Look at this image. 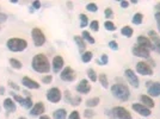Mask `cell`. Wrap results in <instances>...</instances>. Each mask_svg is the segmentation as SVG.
Listing matches in <instances>:
<instances>
[{
  "label": "cell",
  "instance_id": "33",
  "mask_svg": "<svg viewBox=\"0 0 160 119\" xmlns=\"http://www.w3.org/2000/svg\"><path fill=\"white\" fill-rule=\"evenodd\" d=\"M104 26H105V29H107L108 31H115L117 27H116V25L113 24L112 21H110V20H107L105 23H104Z\"/></svg>",
  "mask_w": 160,
  "mask_h": 119
},
{
  "label": "cell",
  "instance_id": "42",
  "mask_svg": "<svg viewBox=\"0 0 160 119\" xmlns=\"http://www.w3.org/2000/svg\"><path fill=\"white\" fill-rule=\"evenodd\" d=\"M68 119H80L79 112H78V111H73V112H71V114H69Z\"/></svg>",
  "mask_w": 160,
  "mask_h": 119
},
{
  "label": "cell",
  "instance_id": "26",
  "mask_svg": "<svg viewBox=\"0 0 160 119\" xmlns=\"http://www.w3.org/2000/svg\"><path fill=\"white\" fill-rule=\"evenodd\" d=\"M121 33H122L123 36L128 37V38H130V37L133 36L134 30L130 26H123V27H122V30H121Z\"/></svg>",
  "mask_w": 160,
  "mask_h": 119
},
{
  "label": "cell",
  "instance_id": "43",
  "mask_svg": "<svg viewBox=\"0 0 160 119\" xmlns=\"http://www.w3.org/2000/svg\"><path fill=\"white\" fill-rule=\"evenodd\" d=\"M12 95H13V100H14V101L19 102L20 105L23 104V101H24V98H23V97H20V95H17V94H13V93H12Z\"/></svg>",
  "mask_w": 160,
  "mask_h": 119
},
{
  "label": "cell",
  "instance_id": "25",
  "mask_svg": "<svg viewBox=\"0 0 160 119\" xmlns=\"http://www.w3.org/2000/svg\"><path fill=\"white\" fill-rule=\"evenodd\" d=\"M142 20H143V14L138 12V13H135L133 16L132 21H133V24H135V25H140V24H142Z\"/></svg>",
  "mask_w": 160,
  "mask_h": 119
},
{
  "label": "cell",
  "instance_id": "4",
  "mask_svg": "<svg viewBox=\"0 0 160 119\" xmlns=\"http://www.w3.org/2000/svg\"><path fill=\"white\" fill-rule=\"evenodd\" d=\"M110 117L111 119H133L132 113L128 111L127 108L122 106H116L110 111Z\"/></svg>",
  "mask_w": 160,
  "mask_h": 119
},
{
  "label": "cell",
  "instance_id": "38",
  "mask_svg": "<svg viewBox=\"0 0 160 119\" xmlns=\"http://www.w3.org/2000/svg\"><path fill=\"white\" fill-rule=\"evenodd\" d=\"M97 63H98V64H100V66L107 64V63H108V55H107V54H103V55H102V59L97 60Z\"/></svg>",
  "mask_w": 160,
  "mask_h": 119
},
{
  "label": "cell",
  "instance_id": "12",
  "mask_svg": "<svg viewBox=\"0 0 160 119\" xmlns=\"http://www.w3.org/2000/svg\"><path fill=\"white\" fill-rule=\"evenodd\" d=\"M132 107H133V110L135 112H138L142 117H149L152 114L151 110L148 107H146V106H143L142 104H133Z\"/></svg>",
  "mask_w": 160,
  "mask_h": 119
},
{
  "label": "cell",
  "instance_id": "53",
  "mask_svg": "<svg viewBox=\"0 0 160 119\" xmlns=\"http://www.w3.org/2000/svg\"><path fill=\"white\" fill-rule=\"evenodd\" d=\"M18 119H27V118H24V117H19Z\"/></svg>",
  "mask_w": 160,
  "mask_h": 119
},
{
  "label": "cell",
  "instance_id": "8",
  "mask_svg": "<svg viewBox=\"0 0 160 119\" xmlns=\"http://www.w3.org/2000/svg\"><path fill=\"white\" fill-rule=\"evenodd\" d=\"M136 72L141 75H153V69L147 62H138L136 63Z\"/></svg>",
  "mask_w": 160,
  "mask_h": 119
},
{
  "label": "cell",
  "instance_id": "49",
  "mask_svg": "<svg viewBox=\"0 0 160 119\" xmlns=\"http://www.w3.org/2000/svg\"><path fill=\"white\" fill-rule=\"evenodd\" d=\"M5 93V88L4 87H0V95H2Z\"/></svg>",
  "mask_w": 160,
  "mask_h": 119
},
{
  "label": "cell",
  "instance_id": "23",
  "mask_svg": "<svg viewBox=\"0 0 160 119\" xmlns=\"http://www.w3.org/2000/svg\"><path fill=\"white\" fill-rule=\"evenodd\" d=\"M81 37H82V40H86V42H88L90 44H94V43H96L94 38L92 37V35L88 32V31H82V33H81Z\"/></svg>",
  "mask_w": 160,
  "mask_h": 119
},
{
  "label": "cell",
  "instance_id": "44",
  "mask_svg": "<svg viewBox=\"0 0 160 119\" xmlns=\"http://www.w3.org/2000/svg\"><path fill=\"white\" fill-rule=\"evenodd\" d=\"M154 17H155V20H157V23H158V30H159V32H160V12H157Z\"/></svg>",
  "mask_w": 160,
  "mask_h": 119
},
{
  "label": "cell",
  "instance_id": "28",
  "mask_svg": "<svg viewBox=\"0 0 160 119\" xmlns=\"http://www.w3.org/2000/svg\"><path fill=\"white\" fill-rule=\"evenodd\" d=\"M98 80H99V83H102V86L104 87V88H108V87H109V81H108V78L105 74H99Z\"/></svg>",
  "mask_w": 160,
  "mask_h": 119
},
{
  "label": "cell",
  "instance_id": "17",
  "mask_svg": "<svg viewBox=\"0 0 160 119\" xmlns=\"http://www.w3.org/2000/svg\"><path fill=\"white\" fill-rule=\"evenodd\" d=\"M148 35L151 36V40H152L151 42H152V44H153L154 50L158 54H160V37L157 35L155 31H153V30H151V31L148 32Z\"/></svg>",
  "mask_w": 160,
  "mask_h": 119
},
{
  "label": "cell",
  "instance_id": "46",
  "mask_svg": "<svg viewBox=\"0 0 160 119\" xmlns=\"http://www.w3.org/2000/svg\"><path fill=\"white\" fill-rule=\"evenodd\" d=\"M129 4H130L129 1H124V0L120 2V5H121V7H122V8H127V7H129Z\"/></svg>",
  "mask_w": 160,
  "mask_h": 119
},
{
  "label": "cell",
  "instance_id": "36",
  "mask_svg": "<svg viewBox=\"0 0 160 119\" xmlns=\"http://www.w3.org/2000/svg\"><path fill=\"white\" fill-rule=\"evenodd\" d=\"M104 14H105V18H108V19H112V18H113L112 8H110V7L105 8V11H104Z\"/></svg>",
  "mask_w": 160,
  "mask_h": 119
},
{
  "label": "cell",
  "instance_id": "30",
  "mask_svg": "<svg viewBox=\"0 0 160 119\" xmlns=\"http://www.w3.org/2000/svg\"><path fill=\"white\" fill-rule=\"evenodd\" d=\"M22 106H23V107H25L27 110L32 108V99H31V97H30V95H28L27 98L24 99L23 104H22Z\"/></svg>",
  "mask_w": 160,
  "mask_h": 119
},
{
  "label": "cell",
  "instance_id": "22",
  "mask_svg": "<svg viewBox=\"0 0 160 119\" xmlns=\"http://www.w3.org/2000/svg\"><path fill=\"white\" fill-rule=\"evenodd\" d=\"M53 118L54 119H66L67 111L65 108H58V110L53 113Z\"/></svg>",
  "mask_w": 160,
  "mask_h": 119
},
{
  "label": "cell",
  "instance_id": "16",
  "mask_svg": "<svg viewBox=\"0 0 160 119\" xmlns=\"http://www.w3.org/2000/svg\"><path fill=\"white\" fill-rule=\"evenodd\" d=\"M22 83H23V86H25L27 88H29V89H38V88H40V83H38L37 81L30 79V78H28V76H24V78L22 79Z\"/></svg>",
  "mask_w": 160,
  "mask_h": 119
},
{
  "label": "cell",
  "instance_id": "5",
  "mask_svg": "<svg viewBox=\"0 0 160 119\" xmlns=\"http://www.w3.org/2000/svg\"><path fill=\"white\" fill-rule=\"evenodd\" d=\"M31 37H32L33 44L36 46H42L46 43V36L42 32V30L38 27H33L31 31Z\"/></svg>",
  "mask_w": 160,
  "mask_h": 119
},
{
  "label": "cell",
  "instance_id": "48",
  "mask_svg": "<svg viewBox=\"0 0 160 119\" xmlns=\"http://www.w3.org/2000/svg\"><path fill=\"white\" fill-rule=\"evenodd\" d=\"M8 85H10L11 88H14L16 91H18V89H19V87L17 86V85H14V82H12V81H10V82H8Z\"/></svg>",
  "mask_w": 160,
  "mask_h": 119
},
{
  "label": "cell",
  "instance_id": "7",
  "mask_svg": "<svg viewBox=\"0 0 160 119\" xmlns=\"http://www.w3.org/2000/svg\"><path fill=\"white\" fill-rule=\"evenodd\" d=\"M62 98V94H61V91L58 88V87H53L50 89H48L47 92V99L53 102V104H58L59 101Z\"/></svg>",
  "mask_w": 160,
  "mask_h": 119
},
{
  "label": "cell",
  "instance_id": "19",
  "mask_svg": "<svg viewBox=\"0 0 160 119\" xmlns=\"http://www.w3.org/2000/svg\"><path fill=\"white\" fill-rule=\"evenodd\" d=\"M4 108L10 113L14 112V111H16V104H14L13 99L7 98V99L4 100Z\"/></svg>",
  "mask_w": 160,
  "mask_h": 119
},
{
  "label": "cell",
  "instance_id": "45",
  "mask_svg": "<svg viewBox=\"0 0 160 119\" xmlns=\"http://www.w3.org/2000/svg\"><path fill=\"white\" fill-rule=\"evenodd\" d=\"M32 7L35 8V10H38L41 7V2L38 1V0H36V1H32Z\"/></svg>",
  "mask_w": 160,
  "mask_h": 119
},
{
  "label": "cell",
  "instance_id": "39",
  "mask_svg": "<svg viewBox=\"0 0 160 119\" xmlns=\"http://www.w3.org/2000/svg\"><path fill=\"white\" fill-rule=\"evenodd\" d=\"M80 102H81V98H80V95H78V97H74V98H72V100H71V105L73 106H78L80 105Z\"/></svg>",
  "mask_w": 160,
  "mask_h": 119
},
{
  "label": "cell",
  "instance_id": "34",
  "mask_svg": "<svg viewBox=\"0 0 160 119\" xmlns=\"http://www.w3.org/2000/svg\"><path fill=\"white\" fill-rule=\"evenodd\" d=\"M90 27H91L92 31L97 32V31L99 30V21H98V20H92V21L90 23Z\"/></svg>",
  "mask_w": 160,
  "mask_h": 119
},
{
  "label": "cell",
  "instance_id": "52",
  "mask_svg": "<svg viewBox=\"0 0 160 119\" xmlns=\"http://www.w3.org/2000/svg\"><path fill=\"white\" fill-rule=\"evenodd\" d=\"M155 8L158 10V12H160V2H159V4H157V5H155Z\"/></svg>",
  "mask_w": 160,
  "mask_h": 119
},
{
  "label": "cell",
  "instance_id": "9",
  "mask_svg": "<svg viewBox=\"0 0 160 119\" xmlns=\"http://www.w3.org/2000/svg\"><path fill=\"white\" fill-rule=\"evenodd\" d=\"M146 87L148 88L149 97H160V82H146Z\"/></svg>",
  "mask_w": 160,
  "mask_h": 119
},
{
  "label": "cell",
  "instance_id": "41",
  "mask_svg": "<svg viewBox=\"0 0 160 119\" xmlns=\"http://www.w3.org/2000/svg\"><path fill=\"white\" fill-rule=\"evenodd\" d=\"M52 81H53V76H52V75L42 76V82H43V83H52Z\"/></svg>",
  "mask_w": 160,
  "mask_h": 119
},
{
  "label": "cell",
  "instance_id": "3",
  "mask_svg": "<svg viewBox=\"0 0 160 119\" xmlns=\"http://www.w3.org/2000/svg\"><path fill=\"white\" fill-rule=\"evenodd\" d=\"M6 46L12 53H20L28 48V42L23 38H10L7 40Z\"/></svg>",
  "mask_w": 160,
  "mask_h": 119
},
{
  "label": "cell",
  "instance_id": "21",
  "mask_svg": "<svg viewBox=\"0 0 160 119\" xmlns=\"http://www.w3.org/2000/svg\"><path fill=\"white\" fill-rule=\"evenodd\" d=\"M140 100H141V102H142V105L148 107V108H153L154 105H155L153 99H152L149 95H141Z\"/></svg>",
  "mask_w": 160,
  "mask_h": 119
},
{
  "label": "cell",
  "instance_id": "13",
  "mask_svg": "<svg viewBox=\"0 0 160 119\" xmlns=\"http://www.w3.org/2000/svg\"><path fill=\"white\" fill-rule=\"evenodd\" d=\"M91 89H92V87H91L90 82L86 79L81 80L78 83V86H77V92L81 93V94H87V93H90Z\"/></svg>",
  "mask_w": 160,
  "mask_h": 119
},
{
  "label": "cell",
  "instance_id": "27",
  "mask_svg": "<svg viewBox=\"0 0 160 119\" xmlns=\"http://www.w3.org/2000/svg\"><path fill=\"white\" fill-rule=\"evenodd\" d=\"M10 64H11V67L12 68H14V69H22V67H23V64H22V62H20L19 60L17 59H10Z\"/></svg>",
  "mask_w": 160,
  "mask_h": 119
},
{
  "label": "cell",
  "instance_id": "51",
  "mask_svg": "<svg viewBox=\"0 0 160 119\" xmlns=\"http://www.w3.org/2000/svg\"><path fill=\"white\" fill-rule=\"evenodd\" d=\"M40 119H50V118H49L48 116H43V114H42V116L40 117Z\"/></svg>",
  "mask_w": 160,
  "mask_h": 119
},
{
  "label": "cell",
  "instance_id": "11",
  "mask_svg": "<svg viewBox=\"0 0 160 119\" xmlns=\"http://www.w3.org/2000/svg\"><path fill=\"white\" fill-rule=\"evenodd\" d=\"M133 55L134 56H138V57H142V59H149V49L143 48L141 45H134L133 49Z\"/></svg>",
  "mask_w": 160,
  "mask_h": 119
},
{
  "label": "cell",
  "instance_id": "31",
  "mask_svg": "<svg viewBox=\"0 0 160 119\" xmlns=\"http://www.w3.org/2000/svg\"><path fill=\"white\" fill-rule=\"evenodd\" d=\"M87 76L90 78V80H91L92 82H96V81L98 80V76H97V74L94 72V69H92V68H88V69H87Z\"/></svg>",
  "mask_w": 160,
  "mask_h": 119
},
{
  "label": "cell",
  "instance_id": "32",
  "mask_svg": "<svg viewBox=\"0 0 160 119\" xmlns=\"http://www.w3.org/2000/svg\"><path fill=\"white\" fill-rule=\"evenodd\" d=\"M79 19H80V27H86L87 24H88V18H87L86 14L81 13L79 16Z\"/></svg>",
  "mask_w": 160,
  "mask_h": 119
},
{
  "label": "cell",
  "instance_id": "15",
  "mask_svg": "<svg viewBox=\"0 0 160 119\" xmlns=\"http://www.w3.org/2000/svg\"><path fill=\"white\" fill-rule=\"evenodd\" d=\"M63 64H65L63 57H61V56H55L53 59V63H52L54 73H60L61 69L63 68Z\"/></svg>",
  "mask_w": 160,
  "mask_h": 119
},
{
  "label": "cell",
  "instance_id": "10",
  "mask_svg": "<svg viewBox=\"0 0 160 119\" xmlns=\"http://www.w3.org/2000/svg\"><path fill=\"white\" fill-rule=\"evenodd\" d=\"M124 75H126V79L128 80V82L133 87L138 88V87L140 86V83H139V78H138L136 74L134 73V70H132V69H126V70H124Z\"/></svg>",
  "mask_w": 160,
  "mask_h": 119
},
{
  "label": "cell",
  "instance_id": "2",
  "mask_svg": "<svg viewBox=\"0 0 160 119\" xmlns=\"http://www.w3.org/2000/svg\"><path fill=\"white\" fill-rule=\"evenodd\" d=\"M111 94L121 101H128L130 98V91L124 83H115L111 86Z\"/></svg>",
  "mask_w": 160,
  "mask_h": 119
},
{
  "label": "cell",
  "instance_id": "47",
  "mask_svg": "<svg viewBox=\"0 0 160 119\" xmlns=\"http://www.w3.org/2000/svg\"><path fill=\"white\" fill-rule=\"evenodd\" d=\"M7 20V16L5 13H0V23H5Z\"/></svg>",
  "mask_w": 160,
  "mask_h": 119
},
{
  "label": "cell",
  "instance_id": "37",
  "mask_svg": "<svg viewBox=\"0 0 160 119\" xmlns=\"http://www.w3.org/2000/svg\"><path fill=\"white\" fill-rule=\"evenodd\" d=\"M84 116H85L87 119L93 118V117H94V111H92L91 108H86V110L84 111Z\"/></svg>",
  "mask_w": 160,
  "mask_h": 119
},
{
  "label": "cell",
  "instance_id": "20",
  "mask_svg": "<svg viewBox=\"0 0 160 119\" xmlns=\"http://www.w3.org/2000/svg\"><path fill=\"white\" fill-rule=\"evenodd\" d=\"M74 42L77 43L80 53H82V54L85 53V50H86V43H85V40H82V37H80V36H74Z\"/></svg>",
  "mask_w": 160,
  "mask_h": 119
},
{
  "label": "cell",
  "instance_id": "35",
  "mask_svg": "<svg viewBox=\"0 0 160 119\" xmlns=\"http://www.w3.org/2000/svg\"><path fill=\"white\" fill-rule=\"evenodd\" d=\"M86 10L90 11V12H97L98 11V6L94 4V2H90L86 5Z\"/></svg>",
  "mask_w": 160,
  "mask_h": 119
},
{
  "label": "cell",
  "instance_id": "50",
  "mask_svg": "<svg viewBox=\"0 0 160 119\" xmlns=\"http://www.w3.org/2000/svg\"><path fill=\"white\" fill-rule=\"evenodd\" d=\"M67 6H68V8H72L73 4H72V2H69V1H67Z\"/></svg>",
  "mask_w": 160,
  "mask_h": 119
},
{
  "label": "cell",
  "instance_id": "24",
  "mask_svg": "<svg viewBox=\"0 0 160 119\" xmlns=\"http://www.w3.org/2000/svg\"><path fill=\"white\" fill-rule=\"evenodd\" d=\"M100 102V99L99 98H91V99L86 100V106L88 108H91V107H96V106H98Z\"/></svg>",
  "mask_w": 160,
  "mask_h": 119
},
{
  "label": "cell",
  "instance_id": "18",
  "mask_svg": "<svg viewBox=\"0 0 160 119\" xmlns=\"http://www.w3.org/2000/svg\"><path fill=\"white\" fill-rule=\"evenodd\" d=\"M136 42H138V45L147 48V49H149V50H154L152 42H151V40H148L146 36H139L138 40H136Z\"/></svg>",
  "mask_w": 160,
  "mask_h": 119
},
{
  "label": "cell",
  "instance_id": "6",
  "mask_svg": "<svg viewBox=\"0 0 160 119\" xmlns=\"http://www.w3.org/2000/svg\"><path fill=\"white\" fill-rule=\"evenodd\" d=\"M60 78H61V80H63V81H66V82H72V81H74L75 78H77V74H75L73 68H71V67H65V68L61 70Z\"/></svg>",
  "mask_w": 160,
  "mask_h": 119
},
{
  "label": "cell",
  "instance_id": "29",
  "mask_svg": "<svg viewBox=\"0 0 160 119\" xmlns=\"http://www.w3.org/2000/svg\"><path fill=\"white\" fill-rule=\"evenodd\" d=\"M92 57H93V54L91 53V51H85V53L81 55V61L84 63H87V62H90L92 60Z\"/></svg>",
  "mask_w": 160,
  "mask_h": 119
},
{
  "label": "cell",
  "instance_id": "40",
  "mask_svg": "<svg viewBox=\"0 0 160 119\" xmlns=\"http://www.w3.org/2000/svg\"><path fill=\"white\" fill-rule=\"evenodd\" d=\"M109 48L113 50V51H116V50H118V44H117V42H115V40H110L109 42Z\"/></svg>",
  "mask_w": 160,
  "mask_h": 119
},
{
  "label": "cell",
  "instance_id": "14",
  "mask_svg": "<svg viewBox=\"0 0 160 119\" xmlns=\"http://www.w3.org/2000/svg\"><path fill=\"white\" fill-rule=\"evenodd\" d=\"M46 107H44V104L43 102H36L35 105L32 106V108L30 110V116L32 117H37V116H42L43 112H44Z\"/></svg>",
  "mask_w": 160,
  "mask_h": 119
},
{
  "label": "cell",
  "instance_id": "1",
  "mask_svg": "<svg viewBox=\"0 0 160 119\" xmlns=\"http://www.w3.org/2000/svg\"><path fill=\"white\" fill-rule=\"evenodd\" d=\"M32 68L37 73H49L50 72V63L44 54H37L32 59Z\"/></svg>",
  "mask_w": 160,
  "mask_h": 119
}]
</instances>
